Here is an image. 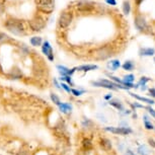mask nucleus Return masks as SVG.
<instances>
[{
    "mask_svg": "<svg viewBox=\"0 0 155 155\" xmlns=\"http://www.w3.org/2000/svg\"><path fill=\"white\" fill-rule=\"evenodd\" d=\"M5 28L16 36H23L25 34L22 22L17 19H8L5 22Z\"/></svg>",
    "mask_w": 155,
    "mask_h": 155,
    "instance_id": "obj_1",
    "label": "nucleus"
},
{
    "mask_svg": "<svg viewBox=\"0 0 155 155\" xmlns=\"http://www.w3.org/2000/svg\"><path fill=\"white\" fill-rule=\"evenodd\" d=\"M114 55V49L110 46H102L94 50L93 57L95 60H107Z\"/></svg>",
    "mask_w": 155,
    "mask_h": 155,
    "instance_id": "obj_2",
    "label": "nucleus"
},
{
    "mask_svg": "<svg viewBox=\"0 0 155 155\" xmlns=\"http://www.w3.org/2000/svg\"><path fill=\"white\" fill-rule=\"evenodd\" d=\"M91 84L95 87H102V88H107V89H110V90H118V88L128 90L125 86L120 85V84L114 82V81L107 80V79H101L98 81H92Z\"/></svg>",
    "mask_w": 155,
    "mask_h": 155,
    "instance_id": "obj_3",
    "label": "nucleus"
},
{
    "mask_svg": "<svg viewBox=\"0 0 155 155\" xmlns=\"http://www.w3.org/2000/svg\"><path fill=\"white\" fill-rule=\"evenodd\" d=\"M104 130L106 132L114 134V135L121 136H128L133 133V130L130 127H104Z\"/></svg>",
    "mask_w": 155,
    "mask_h": 155,
    "instance_id": "obj_4",
    "label": "nucleus"
},
{
    "mask_svg": "<svg viewBox=\"0 0 155 155\" xmlns=\"http://www.w3.org/2000/svg\"><path fill=\"white\" fill-rule=\"evenodd\" d=\"M38 8L44 13H51L55 8L54 0H38Z\"/></svg>",
    "mask_w": 155,
    "mask_h": 155,
    "instance_id": "obj_5",
    "label": "nucleus"
},
{
    "mask_svg": "<svg viewBox=\"0 0 155 155\" xmlns=\"http://www.w3.org/2000/svg\"><path fill=\"white\" fill-rule=\"evenodd\" d=\"M73 19V14L70 11H64V12L61 13V15L59 16V20H58V23H59V27L61 28H67L71 25Z\"/></svg>",
    "mask_w": 155,
    "mask_h": 155,
    "instance_id": "obj_6",
    "label": "nucleus"
},
{
    "mask_svg": "<svg viewBox=\"0 0 155 155\" xmlns=\"http://www.w3.org/2000/svg\"><path fill=\"white\" fill-rule=\"evenodd\" d=\"M30 27L33 31H42L46 25V22H45V19L41 16H36L34 17L33 19L30 20Z\"/></svg>",
    "mask_w": 155,
    "mask_h": 155,
    "instance_id": "obj_7",
    "label": "nucleus"
},
{
    "mask_svg": "<svg viewBox=\"0 0 155 155\" xmlns=\"http://www.w3.org/2000/svg\"><path fill=\"white\" fill-rule=\"evenodd\" d=\"M76 8L81 12H89L94 9V3L88 0H80L76 3Z\"/></svg>",
    "mask_w": 155,
    "mask_h": 155,
    "instance_id": "obj_8",
    "label": "nucleus"
},
{
    "mask_svg": "<svg viewBox=\"0 0 155 155\" xmlns=\"http://www.w3.org/2000/svg\"><path fill=\"white\" fill-rule=\"evenodd\" d=\"M134 25H135V28L138 30L139 31H142V33H145L149 30V25L147 21H146L145 17H143L142 15H137L135 17V21H134Z\"/></svg>",
    "mask_w": 155,
    "mask_h": 155,
    "instance_id": "obj_9",
    "label": "nucleus"
},
{
    "mask_svg": "<svg viewBox=\"0 0 155 155\" xmlns=\"http://www.w3.org/2000/svg\"><path fill=\"white\" fill-rule=\"evenodd\" d=\"M98 145L101 150L106 152H110L113 150V142L109 138H101L98 141Z\"/></svg>",
    "mask_w": 155,
    "mask_h": 155,
    "instance_id": "obj_10",
    "label": "nucleus"
},
{
    "mask_svg": "<svg viewBox=\"0 0 155 155\" xmlns=\"http://www.w3.org/2000/svg\"><path fill=\"white\" fill-rule=\"evenodd\" d=\"M42 52L44 54L48 57V59L50 61H53L54 60V54H53V49H52V46L50 45V43L48 41L43 43V46H42Z\"/></svg>",
    "mask_w": 155,
    "mask_h": 155,
    "instance_id": "obj_11",
    "label": "nucleus"
},
{
    "mask_svg": "<svg viewBox=\"0 0 155 155\" xmlns=\"http://www.w3.org/2000/svg\"><path fill=\"white\" fill-rule=\"evenodd\" d=\"M129 94L132 96V97L136 98L137 101H142V102H145V104H151V106H152V104H155L154 99H151V98H148V97H144V96H140V95L135 94V93H132V92H129Z\"/></svg>",
    "mask_w": 155,
    "mask_h": 155,
    "instance_id": "obj_12",
    "label": "nucleus"
},
{
    "mask_svg": "<svg viewBox=\"0 0 155 155\" xmlns=\"http://www.w3.org/2000/svg\"><path fill=\"white\" fill-rule=\"evenodd\" d=\"M81 145H82V149L84 151H91L93 148V143L90 138H83L82 142H81Z\"/></svg>",
    "mask_w": 155,
    "mask_h": 155,
    "instance_id": "obj_13",
    "label": "nucleus"
},
{
    "mask_svg": "<svg viewBox=\"0 0 155 155\" xmlns=\"http://www.w3.org/2000/svg\"><path fill=\"white\" fill-rule=\"evenodd\" d=\"M57 69L59 70V72H60V74L62 75V76H71L73 73L75 72V70H77V68H73V69H68V68H66V67H64V66H57Z\"/></svg>",
    "mask_w": 155,
    "mask_h": 155,
    "instance_id": "obj_14",
    "label": "nucleus"
},
{
    "mask_svg": "<svg viewBox=\"0 0 155 155\" xmlns=\"http://www.w3.org/2000/svg\"><path fill=\"white\" fill-rule=\"evenodd\" d=\"M96 69H98V66L93 65V64H87V65H81L79 67H77L78 71H82V72H89Z\"/></svg>",
    "mask_w": 155,
    "mask_h": 155,
    "instance_id": "obj_15",
    "label": "nucleus"
},
{
    "mask_svg": "<svg viewBox=\"0 0 155 155\" xmlns=\"http://www.w3.org/2000/svg\"><path fill=\"white\" fill-rule=\"evenodd\" d=\"M109 104H110L112 107H115L116 110H120V112H123V110H124V106H123L122 101H119V99H117V98L112 99V101H109Z\"/></svg>",
    "mask_w": 155,
    "mask_h": 155,
    "instance_id": "obj_16",
    "label": "nucleus"
},
{
    "mask_svg": "<svg viewBox=\"0 0 155 155\" xmlns=\"http://www.w3.org/2000/svg\"><path fill=\"white\" fill-rule=\"evenodd\" d=\"M143 123H144V128L146 129V130L152 131V130H154V129H155L154 125L152 124L151 120H149V117L147 115L143 116Z\"/></svg>",
    "mask_w": 155,
    "mask_h": 155,
    "instance_id": "obj_17",
    "label": "nucleus"
},
{
    "mask_svg": "<svg viewBox=\"0 0 155 155\" xmlns=\"http://www.w3.org/2000/svg\"><path fill=\"white\" fill-rule=\"evenodd\" d=\"M155 54V50L153 48H141L139 50L140 56H153Z\"/></svg>",
    "mask_w": 155,
    "mask_h": 155,
    "instance_id": "obj_18",
    "label": "nucleus"
},
{
    "mask_svg": "<svg viewBox=\"0 0 155 155\" xmlns=\"http://www.w3.org/2000/svg\"><path fill=\"white\" fill-rule=\"evenodd\" d=\"M121 67V63H120L119 60H110L109 63H107V68L112 71H116L117 69H119Z\"/></svg>",
    "mask_w": 155,
    "mask_h": 155,
    "instance_id": "obj_19",
    "label": "nucleus"
},
{
    "mask_svg": "<svg viewBox=\"0 0 155 155\" xmlns=\"http://www.w3.org/2000/svg\"><path fill=\"white\" fill-rule=\"evenodd\" d=\"M59 109L61 112L64 114H69V113H71V110H72V106L70 104H68V102H62L59 106Z\"/></svg>",
    "mask_w": 155,
    "mask_h": 155,
    "instance_id": "obj_20",
    "label": "nucleus"
},
{
    "mask_svg": "<svg viewBox=\"0 0 155 155\" xmlns=\"http://www.w3.org/2000/svg\"><path fill=\"white\" fill-rule=\"evenodd\" d=\"M137 152L139 155H150V149L146 145H139L137 148Z\"/></svg>",
    "mask_w": 155,
    "mask_h": 155,
    "instance_id": "obj_21",
    "label": "nucleus"
},
{
    "mask_svg": "<svg viewBox=\"0 0 155 155\" xmlns=\"http://www.w3.org/2000/svg\"><path fill=\"white\" fill-rule=\"evenodd\" d=\"M122 68L124 70H126V71H133L134 68H135V64H134L133 61L128 60L122 65Z\"/></svg>",
    "mask_w": 155,
    "mask_h": 155,
    "instance_id": "obj_22",
    "label": "nucleus"
},
{
    "mask_svg": "<svg viewBox=\"0 0 155 155\" xmlns=\"http://www.w3.org/2000/svg\"><path fill=\"white\" fill-rule=\"evenodd\" d=\"M148 81H150V78H148V77H141V78H140L138 84L136 85V88L138 86H141V89L145 90L146 89V83H147Z\"/></svg>",
    "mask_w": 155,
    "mask_h": 155,
    "instance_id": "obj_23",
    "label": "nucleus"
},
{
    "mask_svg": "<svg viewBox=\"0 0 155 155\" xmlns=\"http://www.w3.org/2000/svg\"><path fill=\"white\" fill-rule=\"evenodd\" d=\"M31 46H34V47H38V46H41L42 45V43H43V41H42V38H40V37H33L31 39Z\"/></svg>",
    "mask_w": 155,
    "mask_h": 155,
    "instance_id": "obj_24",
    "label": "nucleus"
},
{
    "mask_svg": "<svg viewBox=\"0 0 155 155\" xmlns=\"http://www.w3.org/2000/svg\"><path fill=\"white\" fill-rule=\"evenodd\" d=\"M50 97H51V101L54 102L56 106L59 107L62 102L60 101V98H59V96H58L57 94H55V93H51V95H50Z\"/></svg>",
    "mask_w": 155,
    "mask_h": 155,
    "instance_id": "obj_25",
    "label": "nucleus"
},
{
    "mask_svg": "<svg viewBox=\"0 0 155 155\" xmlns=\"http://www.w3.org/2000/svg\"><path fill=\"white\" fill-rule=\"evenodd\" d=\"M123 11H124V13L127 14V15L130 13L131 5H130V2H129V1H125L124 3H123Z\"/></svg>",
    "mask_w": 155,
    "mask_h": 155,
    "instance_id": "obj_26",
    "label": "nucleus"
},
{
    "mask_svg": "<svg viewBox=\"0 0 155 155\" xmlns=\"http://www.w3.org/2000/svg\"><path fill=\"white\" fill-rule=\"evenodd\" d=\"M134 80H135V76L133 74H128L124 76V78H123V81L126 83H133Z\"/></svg>",
    "mask_w": 155,
    "mask_h": 155,
    "instance_id": "obj_27",
    "label": "nucleus"
},
{
    "mask_svg": "<svg viewBox=\"0 0 155 155\" xmlns=\"http://www.w3.org/2000/svg\"><path fill=\"white\" fill-rule=\"evenodd\" d=\"M92 126H93V123H92L91 120H89V119H85L82 122V127L83 128L89 129V128H92Z\"/></svg>",
    "mask_w": 155,
    "mask_h": 155,
    "instance_id": "obj_28",
    "label": "nucleus"
},
{
    "mask_svg": "<svg viewBox=\"0 0 155 155\" xmlns=\"http://www.w3.org/2000/svg\"><path fill=\"white\" fill-rule=\"evenodd\" d=\"M83 92H84L83 90H77V89H75V88L71 89V93H72L73 95H75V96H80Z\"/></svg>",
    "mask_w": 155,
    "mask_h": 155,
    "instance_id": "obj_29",
    "label": "nucleus"
},
{
    "mask_svg": "<svg viewBox=\"0 0 155 155\" xmlns=\"http://www.w3.org/2000/svg\"><path fill=\"white\" fill-rule=\"evenodd\" d=\"M9 40V37L7 35H5L3 33H0V43L2 42H5V41H8Z\"/></svg>",
    "mask_w": 155,
    "mask_h": 155,
    "instance_id": "obj_30",
    "label": "nucleus"
},
{
    "mask_svg": "<svg viewBox=\"0 0 155 155\" xmlns=\"http://www.w3.org/2000/svg\"><path fill=\"white\" fill-rule=\"evenodd\" d=\"M61 80H64V81H66L67 83L68 84H71L72 85V80H71V77H70V76H62V77L60 78Z\"/></svg>",
    "mask_w": 155,
    "mask_h": 155,
    "instance_id": "obj_31",
    "label": "nucleus"
},
{
    "mask_svg": "<svg viewBox=\"0 0 155 155\" xmlns=\"http://www.w3.org/2000/svg\"><path fill=\"white\" fill-rule=\"evenodd\" d=\"M145 109L148 110V113L150 114L151 117H153V118L155 119V110H154V109H152V107H151L150 106H149V107H146Z\"/></svg>",
    "mask_w": 155,
    "mask_h": 155,
    "instance_id": "obj_32",
    "label": "nucleus"
},
{
    "mask_svg": "<svg viewBox=\"0 0 155 155\" xmlns=\"http://www.w3.org/2000/svg\"><path fill=\"white\" fill-rule=\"evenodd\" d=\"M61 86H62V88H63L64 90H65L66 92H68V93L71 92V88H70V86H68V84L62 83V84H61Z\"/></svg>",
    "mask_w": 155,
    "mask_h": 155,
    "instance_id": "obj_33",
    "label": "nucleus"
},
{
    "mask_svg": "<svg viewBox=\"0 0 155 155\" xmlns=\"http://www.w3.org/2000/svg\"><path fill=\"white\" fill-rule=\"evenodd\" d=\"M106 2L109 5H112V6H115V5H117V1H116V0H106Z\"/></svg>",
    "mask_w": 155,
    "mask_h": 155,
    "instance_id": "obj_34",
    "label": "nucleus"
},
{
    "mask_svg": "<svg viewBox=\"0 0 155 155\" xmlns=\"http://www.w3.org/2000/svg\"><path fill=\"white\" fill-rule=\"evenodd\" d=\"M133 107H140V109H145V107L144 106H142V104H137V102H135V104H131Z\"/></svg>",
    "mask_w": 155,
    "mask_h": 155,
    "instance_id": "obj_35",
    "label": "nucleus"
},
{
    "mask_svg": "<svg viewBox=\"0 0 155 155\" xmlns=\"http://www.w3.org/2000/svg\"><path fill=\"white\" fill-rule=\"evenodd\" d=\"M149 93H150V95L155 99V88H149Z\"/></svg>",
    "mask_w": 155,
    "mask_h": 155,
    "instance_id": "obj_36",
    "label": "nucleus"
},
{
    "mask_svg": "<svg viewBox=\"0 0 155 155\" xmlns=\"http://www.w3.org/2000/svg\"><path fill=\"white\" fill-rule=\"evenodd\" d=\"M112 98H113V95H112V93H109V94H107L106 96H104V99L106 101H112Z\"/></svg>",
    "mask_w": 155,
    "mask_h": 155,
    "instance_id": "obj_37",
    "label": "nucleus"
},
{
    "mask_svg": "<svg viewBox=\"0 0 155 155\" xmlns=\"http://www.w3.org/2000/svg\"><path fill=\"white\" fill-rule=\"evenodd\" d=\"M124 155H136L134 152L132 151V150H130V149H128L127 151H126V153L124 154Z\"/></svg>",
    "mask_w": 155,
    "mask_h": 155,
    "instance_id": "obj_38",
    "label": "nucleus"
},
{
    "mask_svg": "<svg viewBox=\"0 0 155 155\" xmlns=\"http://www.w3.org/2000/svg\"><path fill=\"white\" fill-rule=\"evenodd\" d=\"M148 141H149V144H150L152 147L155 148V140L154 139H149Z\"/></svg>",
    "mask_w": 155,
    "mask_h": 155,
    "instance_id": "obj_39",
    "label": "nucleus"
},
{
    "mask_svg": "<svg viewBox=\"0 0 155 155\" xmlns=\"http://www.w3.org/2000/svg\"><path fill=\"white\" fill-rule=\"evenodd\" d=\"M134 1H135V3H136V5H141V3L143 1H144V0H134Z\"/></svg>",
    "mask_w": 155,
    "mask_h": 155,
    "instance_id": "obj_40",
    "label": "nucleus"
},
{
    "mask_svg": "<svg viewBox=\"0 0 155 155\" xmlns=\"http://www.w3.org/2000/svg\"><path fill=\"white\" fill-rule=\"evenodd\" d=\"M16 155H28V154L25 153V152H23V151H20V152H18V153H17Z\"/></svg>",
    "mask_w": 155,
    "mask_h": 155,
    "instance_id": "obj_41",
    "label": "nucleus"
},
{
    "mask_svg": "<svg viewBox=\"0 0 155 155\" xmlns=\"http://www.w3.org/2000/svg\"><path fill=\"white\" fill-rule=\"evenodd\" d=\"M2 12H3V5L0 4V14H1Z\"/></svg>",
    "mask_w": 155,
    "mask_h": 155,
    "instance_id": "obj_42",
    "label": "nucleus"
},
{
    "mask_svg": "<svg viewBox=\"0 0 155 155\" xmlns=\"http://www.w3.org/2000/svg\"><path fill=\"white\" fill-rule=\"evenodd\" d=\"M109 155H116V154H109Z\"/></svg>",
    "mask_w": 155,
    "mask_h": 155,
    "instance_id": "obj_43",
    "label": "nucleus"
},
{
    "mask_svg": "<svg viewBox=\"0 0 155 155\" xmlns=\"http://www.w3.org/2000/svg\"><path fill=\"white\" fill-rule=\"evenodd\" d=\"M154 62H155V58H154Z\"/></svg>",
    "mask_w": 155,
    "mask_h": 155,
    "instance_id": "obj_44",
    "label": "nucleus"
}]
</instances>
